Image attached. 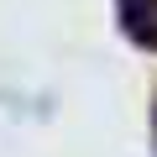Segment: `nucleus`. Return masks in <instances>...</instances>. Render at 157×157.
Wrapping results in <instances>:
<instances>
[{"mask_svg":"<svg viewBox=\"0 0 157 157\" xmlns=\"http://www.w3.org/2000/svg\"><path fill=\"white\" fill-rule=\"evenodd\" d=\"M115 6H121L126 32H131L141 47H152V52H157V0H115Z\"/></svg>","mask_w":157,"mask_h":157,"instance_id":"nucleus-1","label":"nucleus"}]
</instances>
